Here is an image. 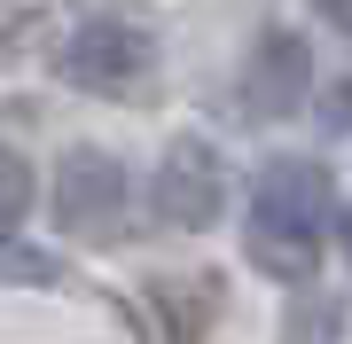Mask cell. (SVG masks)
I'll return each mask as SVG.
<instances>
[{"instance_id": "3", "label": "cell", "mask_w": 352, "mask_h": 344, "mask_svg": "<svg viewBox=\"0 0 352 344\" xmlns=\"http://www.w3.org/2000/svg\"><path fill=\"white\" fill-rule=\"evenodd\" d=\"M157 211H164V227H180V235H204L219 219L227 204V172H219V157H212V141H196V133H180L173 149H164V165H157Z\"/></svg>"}, {"instance_id": "9", "label": "cell", "mask_w": 352, "mask_h": 344, "mask_svg": "<svg viewBox=\"0 0 352 344\" xmlns=\"http://www.w3.org/2000/svg\"><path fill=\"white\" fill-rule=\"evenodd\" d=\"M337 117H352V87H337V94H329V126H337Z\"/></svg>"}, {"instance_id": "7", "label": "cell", "mask_w": 352, "mask_h": 344, "mask_svg": "<svg viewBox=\"0 0 352 344\" xmlns=\"http://www.w3.org/2000/svg\"><path fill=\"white\" fill-rule=\"evenodd\" d=\"M24 211H32V165L16 149H0V227H16Z\"/></svg>"}, {"instance_id": "11", "label": "cell", "mask_w": 352, "mask_h": 344, "mask_svg": "<svg viewBox=\"0 0 352 344\" xmlns=\"http://www.w3.org/2000/svg\"><path fill=\"white\" fill-rule=\"evenodd\" d=\"M337 235H344V242H352V211H344V219H337Z\"/></svg>"}, {"instance_id": "2", "label": "cell", "mask_w": 352, "mask_h": 344, "mask_svg": "<svg viewBox=\"0 0 352 344\" xmlns=\"http://www.w3.org/2000/svg\"><path fill=\"white\" fill-rule=\"evenodd\" d=\"M63 78L87 94H110V102H133V94L157 87V32L126 8H102L71 32L63 47Z\"/></svg>"}, {"instance_id": "1", "label": "cell", "mask_w": 352, "mask_h": 344, "mask_svg": "<svg viewBox=\"0 0 352 344\" xmlns=\"http://www.w3.org/2000/svg\"><path fill=\"white\" fill-rule=\"evenodd\" d=\"M329 211H337V196H329V172L314 157H274V165L258 172V204H251V235H243V251H251L258 274L274 282H305L321 266V227Z\"/></svg>"}, {"instance_id": "6", "label": "cell", "mask_w": 352, "mask_h": 344, "mask_svg": "<svg viewBox=\"0 0 352 344\" xmlns=\"http://www.w3.org/2000/svg\"><path fill=\"white\" fill-rule=\"evenodd\" d=\"M0 282H32V290H47V282H63V266H55L47 251H24V242L0 235Z\"/></svg>"}, {"instance_id": "10", "label": "cell", "mask_w": 352, "mask_h": 344, "mask_svg": "<svg viewBox=\"0 0 352 344\" xmlns=\"http://www.w3.org/2000/svg\"><path fill=\"white\" fill-rule=\"evenodd\" d=\"M321 8H329V16H337V24L352 32V0H321Z\"/></svg>"}, {"instance_id": "8", "label": "cell", "mask_w": 352, "mask_h": 344, "mask_svg": "<svg viewBox=\"0 0 352 344\" xmlns=\"http://www.w3.org/2000/svg\"><path fill=\"white\" fill-rule=\"evenodd\" d=\"M329 329H337V306H298V321H289V344H329Z\"/></svg>"}, {"instance_id": "4", "label": "cell", "mask_w": 352, "mask_h": 344, "mask_svg": "<svg viewBox=\"0 0 352 344\" xmlns=\"http://www.w3.org/2000/svg\"><path fill=\"white\" fill-rule=\"evenodd\" d=\"M126 219V172L102 149H71L55 165V227L63 235H118Z\"/></svg>"}, {"instance_id": "5", "label": "cell", "mask_w": 352, "mask_h": 344, "mask_svg": "<svg viewBox=\"0 0 352 344\" xmlns=\"http://www.w3.org/2000/svg\"><path fill=\"white\" fill-rule=\"evenodd\" d=\"M243 94H251V110H298L305 102V39L298 32H266L258 55H251V78H243Z\"/></svg>"}]
</instances>
